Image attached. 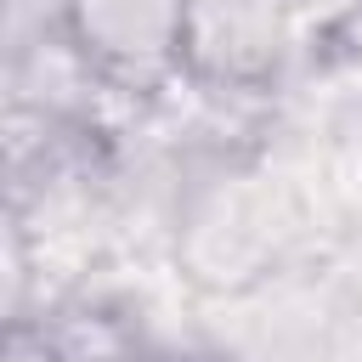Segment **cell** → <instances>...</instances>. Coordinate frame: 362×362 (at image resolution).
<instances>
[{"instance_id": "7a4b0ae2", "label": "cell", "mask_w": 362, "mask_h": 362, "mask_svg": "<svg viewBox=\"0 0 362 362\" xmlns=\"http://www.w3.org/2000/svg\"><path fill=\"white\" fill-rule=\"evenodd\" d=\"M45 23L85 85L124 102L181 90L187 0H45Z\"/></svg>"}, {"instance_id": "6da1fadb", "label": "cell", "mask_w": 362, "mask_h": 362, "mask_svg": "<svg viewBox=\"0 0 362 362\" xmlns=\"http://www.w3.org/2000/svg\"><path fill=\"white\" fill-rule=\"evenodd\" d=\"M300 232L305 209L294 187L249 153L209 158L175 192V266L209 300H238L272 283L300 249Z\"/></svg>"}, {"instance_id": "3957f363", "label": "cell", "mask_w": 362, "mask_h": 362, "mask_svg": "<svg viewBox=\"0 0 362 362\" xmlns=\"http://www.w3.org/2000/svg\"><path fill=\"white\" fill-rule=\"evenodd\" d=\"M300 51V0H187L181 85L209 102L272 96Z\"/></svg>"}, {"instance_id": "277c9868", "label": "cell", "mask_w": 362, "mask_h": 362, "mask_svg": "<svg viewBox=\"0 0 362 362\" xmlns=\"http://www.w3.org/2000/svg\"><path fill=\"white\" fill-rule=\"evenodd\" d=\"M317 57L362 79V0H334L317 23Z\"/></svg>"}]
</instances>
